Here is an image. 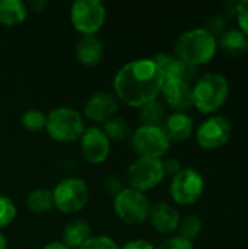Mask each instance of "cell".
I'll return each mask as SVG.
<instances>
[{
  "label": "cell",
  "instance_id": "ffe728a7",
  "mask_svg": "<svg viewBox=\"0 0 248 249\" xmlns=\"http://www.w3.org/2000/svg\"><path fill=\"white\" fill-rule=\"evenodd\" d=\"M91 225L86 220H76L72 222L66 226L63 238H64V245L69 249L80 248L91 236Z\"/></svg>",
  "mask_w": 248,
  "mask_h": 249
},
{
  "label": "cell",
  "instance_id": "277c9868",
  "mask_svg": "<svg viewBox=\"0 0 248 249\" xmlns=\"http://www.w3.org/2000/svg\"><path fill=\"white\" fill-rule=\"evenodd\" d=\"M48 134L61 143L76 142L85 133V123L82 115L72 108H57L47 117L45 125Z\"/></svg>",
  "mask_w": 248,
  "mask_h": 249
},
{
  "label": "cell",
  "instance_id": "836d02e7",
  "mask_svg": "<svg viewBox=\"0 0 248 249\" xmlns=\"http://www.w3.org/2000/svg\"><path fill=\"white\" fill-rule=\"evenodd\" d=\"M42 249H69L64 244H60V242H53V244H48L47 247H44Z\"/></svg>",
  "mask_w": 248,
  "mask_h": 249
},
{
  "label": "cell",
  "instance_id": "7c38bea8",
  "mask_svg": "<svg viewBox=\"0 0 248 249\" xmlns=\"http://www.w3.org/2000/svg\"><path fill=\"white\" fill-rule=\"evenodd\" d=\"M80 149L88 162L101 163L110 155V140L101 128L91 127L80 137Z\"/></svg>",
  "mask_w": 248,
  "mask_h": 249
},
{
  "label": "cell",
  "instance_id": "7a4b0ae2",
  "mask_svg": "<svg viewBox=\"0 0 248 249\" xmlns=\"http://www.w3.org/2000/svg\"><path fill=\"white\" fill-rule=\"evenodd\" d=\"M216 48V38H213L205 28L186 31L175 42L177 57L194 67L209 63L213 58Z\"/></svg>",
  "mask_w": 248,
  "mask_h": 249
},
{
  "label": "cell",
  "instance_id": "603a6c76",
  "mask_svg": "<svg viewBox=\"0 0 248 249\" xmlns=\"http://www.w3.org/2000/svg\"><path fill=\"white\" fill-rule=\"evenodd\" d=\"M54 206L53 193L44 188L34 190L28 196V207L34 213H45Z\"/></svg>",
  "mask_w": 248,
  "mask_h": 249
},
{
  "label": "cell",
  "instance_id": "4316f807",
  "mask_svg": "<svg viewBox=\"0 0 248 249\" xmlns=\"http://www.w3.org/2000/svg\"><path fill=\"white\" fill-rule=\"evenodd\" d=\"M16 217V206L9 197L0 196V229L9 226Z\"/></svg>",
  "mask_w": 248,
  "mask_h": 249
},
{
  "label": "cell",
  "instance_id": "5b68a950",
  "mask_svg": "<svg viewBox=\"0 0 248 249\" xmlns=\"http://www.w3.org/2000/svg\"><path fill=\"white\" fill-rule=\"evenodd\" d=\"M89 198V190L83 179L66 178L60 181L54 191V206L63 213H75L85 207Z\"/></svg>",
  "mask_w": 248,
  "mask_h": 249
},
{
  "label": "cell",
  "instance_id": "52a82bcc",
  "mask_svg": "<svg viewBox=\"0 0 248 249\" xmlns=\"http://www.w3.org/2000/svg\"><path fill=\"white\" fill-rule=\"evenodd\" d=\"M114 210L123 222L139 225L149 217L151 206L143 193L133 188H124L117 193L114 198Z\"/></svg>",
  "mask_w": 248,
  "mask_h": 249
},
{
  "label": "cell",
  "instance_id": "44dd1931",
  "mask_svg": "<svg viewBox=\"0 0 248 249\" xmlns=\"http://www.w3.org/2000/svg\"><path fill=\"white\" fill-rule=\"evenodd\" d=\"M26 18V6L20 0H0V23L19 25Z\"/></svg>",
  "mask_w": 248,
  "mask_h": 249
},
{
  "label": "cell",
  "instance_id": "8992f818",
  "mask_svg": "<svg viewBox=\"0 0 248 249\" xmlns=\"http://www.w3.org/2000/svg\"><path fill=\"white\" fill-rule=\"evenodd\" d=\"M164 177L165 174L162 168V160L158 158L140 156L127 169V181L130 184V188L140 193L155 188L164 179Z\"/></svg>",
  "mask_w": 248,
  "mask_h": 249
},
{
  "label": "cell",
  "instance_id": "2e32d148",
  "mask_svg": "<svg viewBox=\"0 0 248 249\" xmlns=\"http://www.w3.org/2000/svg\"><path fill=\"white\" fill-rule=\"evenodd\" d=\"M149 219L152 222V226L159 233H172L178 229L180 225L178 212L167 203L153 204L149 210Z\"/></svg>",
  "mask_w": 248,
  "mask_h": 249
},
{
  "label": "cell",
  "instance_id": "83f0119b",
  "mask_svg": "<svg viewBox=\"0 0 248 249\" xmlns=\"http://www.w3.org/2000/svg\"><path fill=\"white\" fill-rule=\"evenodd\" d=\"M79 249H118V247L111 238L95 236V238H89Z\"/></svg>",
  "mask_w": 248,
  "mask_h": 249
},
{
  "label": "cell",
  "instance_id": "d590c367",
  "mask_svg": "<svg viewBox=\"0 0 248 249\" xmlns=\"http://www.w3.org/2000/svg\"><path fill=\"white\" fill-rule=\"evenodd\" d=\"M45 4H47L45 1H42V3H39V1H37V3H32V6H34L37 10H39V7H41V6H45Z\"/></svg>",
  "mask_w": 248,
  "mask_h": 249
},
{
  "label": "cell",
  "instance_id": "9c48e42d",
  "mask_svg": "<svg viewBox=\"0 0 248 249\" xmlns=\"http://www.w3.org/2000/svg\"><path fill=\"white\" fill-rule=\"evenodd\" d=\"M205 181L203 177L191 168L181 169L175 177H172L170 193L175 203L181 206H190L196 203L203 194Z\"/></svg>",
  "mask_w": 248,
  "mask_h": 249
},
{
  "label": "cell",
  "instance_id": "d6a6232c",
  "mask_svg": "<svg viewBox=\"0 0 248 249\" xmlns=\"http://www.w3.org/2000/svg\"><path fill=\"white\" fill-rule=\"evenodd\" d=\"M121 249H155L153 245L145 239H137V241H132L129 244H126Z\"/></svg>",
  "mask_w": 248,
  "mask_h": 249
},
{
  "label": "cell",
  "instance_id": "ba28073f",
  "mask_svg": "<svg viewBox=\"0 0 248 249\" xmlns=\"http://www.w3.org/2000/svg\"><path fill=\"white\" fill-rule=\"evenodd\" d=\"M105 6L99 0H77L72 4L73 26L83 35H94L105 22Z\"/></svg>",
  "mask_w": 248,
  "mask_h": 249
},
{
  "label": "cell",
  "instance_id": "ac0fdd59",
  "mask_svg": "<svg viewBox=\"0 0 248 249\" xmlns=\"http://www.w3.org/2000/svg\"><path fill=\"white\" fill-rule=\"evenodd\" d=\"M104 54L102 42L95 35H83L76 45V58L85 66H95Z\"/></svg>",
  "mask_w": 248,
  "mask_h": 249
},
{
  "label": "cell",
  "instance_id": "f546056e",
  "mask_svg": "<svg viewBox=\"0 0 248 249\" xmlns=\"http://www.w3.org/2000/svg\"><path fill=\"white\" fill-rule=\"evenodd\" d=\"M205 29L213 36V38H216V36H222L224 35V32H225V20H224V18H221V16H213L209 22H208V25L205 26Z\"/></svg>",
  "mask_w": 248,
  "mask_h": 249
},
{
  "label": "cell",
  "instance_id": "6da1fadb",
  "mask_svg": "<svg viewBox=\"0 0 248 249\" xmlns=\"http://www.w3.org/2000/svg\"><path fill=\"white\" fill-rule=\"evenodd\" d=\"M165 82L152 60H134L124 64L114 77L115 95L127 105L140 108L156 99Z\"/></svg>",
  "mask_w": 248,
  "mask_h": 249
},
{
  "label": "cell",
  "instance_id": "30bf717a",
  "mask_svg": "<svg viewBox=\"0 0 248 249\" xmlns=\"http://www.w3.org/2000/svg\"><path fill=\"white\" fill-rule=\"evenodd\" d=\"M133 149L140 156L161 159L170 149V140L165 136L162 127L140 125L132 137Z\"/></svg>",
  "mask_w": 248,
  "mask_h": 249
},
{
  "label": "cell",
  "instance_id": "8fae6325",
  "mask_svg": "<svg viewBox=\"0 0 248 249\" xmlns=\"http://www.w3.org/2000/svg\"><path fill=\"white\" fill-rule=\"evenodd\" d=\"M231 133V123L221 115H215L200 124L196 133V139L203 149L212 150L228 143Z\"/></svg>",
  "mask_w": 248,
  "mask_h": 249
},
{
  "label": "cell",
  "instance_id": "9a60e30c",
  "mask_svg": "<svg viewBox=\"0 0 248 249\" xmlns=\"http://www.w3.org/2000/svg\"><path fill=\"white\" fill-rule=\"evenodd\" d=\"M117 109H118V101L113 93L98 92L88 99L85 105V115L94 121L101 123L113 118Z\"/></svg>",
  "mask_w": 248,
  "mask_h": 249
},
{
  "label": "cell",
  "instance_id": "f1b7e54d",
  "mask_svg": "<svg viewBox=\"0 0 248 249\" xmlns=\"http://www.w3.org/2000/svg\"><path fill=\"white\" fill-rule=\"evenodd\" d=\"M235 15H237L238 25L241 28V32L246 36H248V0H244V1L238 3Z\"/></svg>",
  "mask_w": 248,
  "mask_h": 249
},
{
  "label": "cell",
  "instance_id": "484cf974",
  "mask_svg": "<svg viewBox=\"0 0 248 249\" xmlns=\"http://www.w3.org/2000/svg\"><path fill=\"white\" fill-rule=\"evenodd\" d=\"M20 124L28 131H39V130L45 128V125H47V117L41 111L29 109V111H26V112L22 114Z\"/></svg>",
  "mask_w": 248,
  "mask_h": 249
},
{
  "label": "cell",
  "instance_id": "7402d4cb",
  "mask_svg": "<svg viewBox=\"0 0 248 249\" xmlns=\"http://www.w3.org/2000/svg\"><path fill=\"white\" fill-rule=\"evenodd\" d=\"M140 120L143 125L161 127L165 121V107L161 101L153 99L140 107Z\"/></svg>",
  "mask_w": 248,
  "mask_h": 249
},
{
  "label": "cell",
  "instance_id": "3957f363",
  "mask_svg": "<svg viewBox=\"0 0 248 249\" xmlns=\"http://www.w3.org/2000/svg\"><path fill=\"white\" fill-rule=\"evenodd\" d=\"M229 95V85L225 76L219 73H208L200 77L193 88L194 107L203 112L210 114L219 109Z\"/></svg>",
  "mask_w": 248,
  "mask_h": 249
},
{
  "label": "cell",
  "instance_id": "e575fe53",
  "mask_svg": "<svg viewBox=\"0 0 248 249\" xmlns=\"http://www.w3.org/2000/svg\"><path fill=\"white\" fill-rule=\"evenodd\" d=\"M7 248V241H6V236L0 232V249Z\"/></svg>",
  "mask_w": 248,
  "mask_h": 249
},
{
  "label": "cell",
  "instance_id": "4dcf8cb0",
  "mask_svg": "<svg viewBox=\"0 0 248 249\" xmlns=\"http://www.w3.org/2000/svg\"><path fill=\"white\" fill-rule=\"evenodd\" d=\"M159 249H194L193 244L181 236H172L161 244Z\"/></svg>",
  "mask_w": 248,
  "mask_h": 249
},
{
  "label": "cell",
  "instance_id": "5bb4252c",
  "mask_svg": "<svg viewBox=\"0 0 248 249\" xmlns=\"http://www.w3.org/2000/svg\"><path fill=\"white\" fill-rule=\"evenodd\" d=\"M152 61L158 66V69L161 70L165 79H178V80L190 83L194 80L197 74V70L194 66L180 60L177 55L161 53V54H156Z\"/></svg>",
  "mask_w": 248,
  "mask_h": 249
},
{
  "label": "cell",
  "instance_id": "4fadbf2b",
  "mask_svg": "<svg viewBox=\"0 0 248 249\" xmlns=\"http://www.w3.org/2000/svg\"><path fill=\"white\" fill-rule=\"evenodd\" d=\"M161 92L170 108L175 109L177 112H184L194 105L193 88L187 82L178 79H165Z\"/></svg>",
  "mask_w": 248,
  "mask_h": 249
},
{
  "label": "cell",
  "instance_id": "cb8c5ba5",
  "mask_svg": "<svg viewBox=\"0 0 248 249\" xmlns=\"http://www.w3.org/2000/svg\"><path fill=\"white\" fill-rule=\"evenodd\" d=\"M108 140H115V142H123L130 136V127L126 123L124 118L121 117H113L108 121H105V125L102 128Z\"/></svg>",
  "mask_w": 248,
  "mask_h": 249
},
{
  "label": "cell",
  "instance_id": "d6986e66",
  "mask_svg": "<svg viewBox=\"0 0 248 249\" xmlns=\"http://www.w3.org/2000/svg\"><path fill=\"white\" fill-rule=\"evenodd\" d=\"M219 47L225 55L238 58L248 51V39L241 31L231 29L219 38Z\"/></svg>",
  "mask_w": 248,
  "mask_h": 249
},
{
  "label": "cell",
  "instance_id": "1f68e13d",
  "mask_svg": "<svg viewBox=\"0 0 248 249\" xmlns=\"http://www.w3.org/2000/svg\"><path fill=\"white\" fill-rule=\"evenodd\" d=\"M162 168H164V174L171 175V177H175L183 169L180 160L177 159H167L165 162H162Z\"/></svg>",
  "mask_w": 248,
  "mask_h": 249
},
{
  "label": "cell",
  "instance_id": "e0dca14e",
  "mask_svg": "<svg viewBox=\"0 0 248 249\" xmlns=\"http://www.w3.org/2000/svg\"><path fill=\"white\" fill-rule=\"evenodd\" d=\"M162 130L170 142H184L193 133V120L184 112H175L165 118Z\"/></svg>",
  "mask_w": 248,
  "mask_h": 249
},
{
  "label": "cell",
  "instance_id": "d4e9b609",
  "mask_svg": "<svg viewBox=\"0 0 248 249\" xmlns=\"http://www.w3.org/2000/svg\"><path fill=\"white\" fill-rule=\"evenodd\" d=\"M178 231H180V236L190 241L196 239L200 232H202V222L199 217L196 216H186L183 219H180V225H178Z\"/></svg>",
  "mask_w": 248,
  "mask_h": 249
}]
</instances>
